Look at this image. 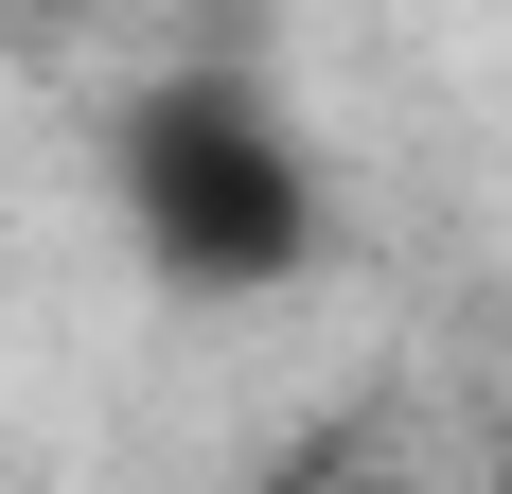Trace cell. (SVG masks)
Masks as SVG:
<instances>
[{
  "label": "cell",
  "mask_w": 512,
  "mask_h": 494,
  "mask_svg": "<svg viewBox=\"0 0 512 494\" xmlns=\"http://www.w3.org/2000/svg\"><path fill=\"white\" fill-rule=\"evenodd\" d=\"M106 212L177 300H283L318 265V142L248 71H142L106 106Z\"/></svg>",
  "instance_id": "cell-1"
}]
</instances>
